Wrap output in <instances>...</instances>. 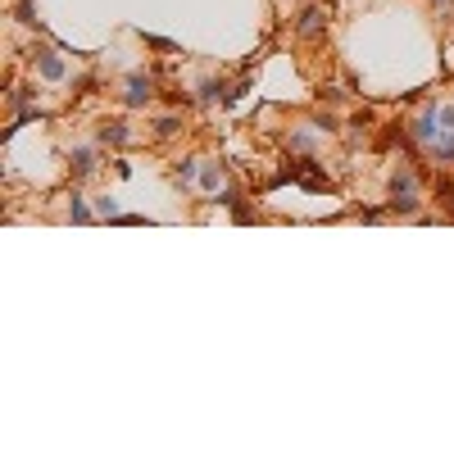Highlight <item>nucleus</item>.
Instances as JSON below:
<instances>
[{
  "mask_svg": "<svg viewBox=\"0 0 454 454\" xmlns=\"http://www.w3.org/2000/svg\"><path fill=\"white\" fill-rule=\"evenodd\" d=\"M391 209H400V214H413L418 209V195H413V177L400 173L391 182Z\"/></svg>",
  "mask_w": 454,
  "mask_h": 454,
  "instance_id": "obj_1",
  "label": "nucleus"
},
{
  "mask_svg": "<svg viewBox=\"0 0 454 454\" xmlns=\"http://www.w3.org/2000/svg\"><path fill=\"white\" fill-rule=\"evenodd\" d=\"M155 96V87H150V77H128V105H146V100Z\"/></svg>",
  "mask_w": 454,
  "mask_h": 454,
  "instance_id": "obj_2",
  "label": "nucleus"
},
{
  "mask_svg": "<svg viewBox=\"0 0 454 454\" xmlns=\"http://www.w3.org/2000/svg\"><path fill=\"white\" fill-rule=\"evenodd\" d=\"M327 28V14L323 10H304L300 14V37H318Z\"/></svg>",
  "mask_w": 454,
  "mask_h": 454,
  "instance_id": "obj_3",
  "label": "nucleus"
},
{
  "mask_svg": "<svg viewBox=\"0 0 454 454\" xmlns=\"http://www.w3.org/2000/svg\"><path fill=\"white\" fill-rule=\"evenodd\" d=\"M37 64H41V73H46V77H64V64H59L55 55H41Z\"/></svg>",
  "mask_w": 454,
  "mask_h": 454,
  "instance_id": "obj_4",
  "label": "nucleus"
},
{
  "mask_svg": "<svg viewBox=\"0 0 454 454\" xmlns=\"http://www.w3.org/2000/svg\"><path fill=\"white\" fill-rule=\"evenodd\" d=\"M73 168H77V177H87L96 164H91V150H73Z\"/></svg>",
  "mask_w": 454,
  "mask_h": 454,
  "instance_id": "obj_5",
  "label": "nucleus"
},
{
  "mask_svg": "<svg viewBox=\"0 0 454 454\" xmlns=\"http://www.w3.org/2000/svg\"><path fill=\"white\" fill-rule=\"evenodd\" d=\"M100 141H128V128H123V123H105V128H100Z\"/></svg>",
  "mask_w": 454,
  "mask_h": 454,
  "instance_id": "obj_6",
  "label": "nucleus"
},
{
  "mask_svg": "<svg viewBox=\"0 0 454 454\" xmlns=\"http://www.w3.org/2000/svg\"><path fill=\"white\" fill-rule=\"evenodd\" d=\"M87 218H91V214H87V205H82V200L73 195V223H87Z\"/></svg>",
  "mask_w": 454,
  "mask_h": 454,
  "instance_id": "obj_7",
  "label": "nucleus"
},
{
  "mask_svg": "<svg viewBox=\"0 0 454 454\" xmlns=\"http://www.w3.org/2000/svg\"><path fill=\"white\" fill-rule=\"evenodd\" d=\"M441 123H445V128H454V109H441Z\"/></svg>",
  "mask_w": 454,
  "mask_h": 454,
  "instance_id": "obj_8",
  "label": "nucleus"
},
{
  "mask_svg": "<svg viewBox=\"0 0 454 454\" xmlns=\"http://www.w3.org/2000/svg\"><path fill=\"white\" fill-rule=\"evenodd\" d=\"M441 5H445V0H441Z\"/></svg>",
  "mask_w": 454,
  "mask_h": 454,
  "instance_id": "obj_9",
  "label": "nucleus"
}]
</instances>
